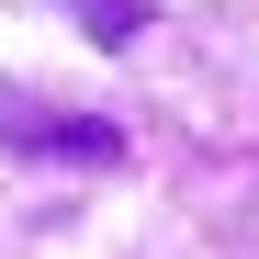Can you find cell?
Segmentation results:
<instances>
[{
  "label": "cell",
  "mask_w": 259,
  "mask_h": 259,
  "mask_svg": "<svg viewBox=\"0 0 259 259\" xmlns=\"http://www.w3.org/2000/svg\"><path fill=\"white\" fill-rule=\"evenodd\" d=\"M68 23L91 34V46H136V34H147V0H68Z\"/></svg>",
  "instance_id": "2"
},
{
  "label": "cell",
  "mask_w": 259,
  "mask_h": 259,
  "mask_svg": "<svg viewBox=\"0 0 259 259\" xmlns=\"http://www.w3.org/2000/svg\"><path fill=\"white\" fill-rule=\"evenodd\" d=\"M0 147H23V158H68V169H113V158H124V124L68 113V102H23V91H0Z\"/></svg>",
  "instance_id": "1"
}]
</instances>
